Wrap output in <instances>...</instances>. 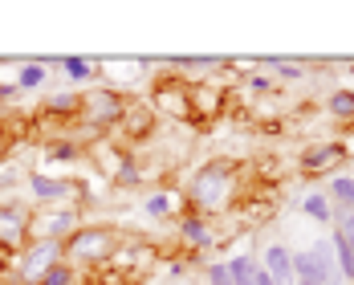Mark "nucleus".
<instances>
[{"label": "nucleus", "mask_w": 354, "mask_h": 285, "mask_svg": "<svg viewBox=\"0 0 354 285\" xmlns=\"http://www.w3.org/2000/svg\"><path fill=\"white\" fill-rule=\"evenodd\" d=\"M45 77H49V70L41 62H29V66H21V73H17V90H41Z\"/></svg>", "instance_id": "16"}, {"label": "nucleus", "mask_w": 354, "mask_h": 285, "mask_svg": "<svg viewBox=\"0 0 354 285\" xmlns=\"http://www.w3.org/2000/svg\"><path fill=\"white\" fill-rule=\"evenodd\" d=\"M37 62H41L45 70H62L70 82H90V77L98 73V62H94V57H77V53H73V57H37Z\"/></svg>", "instance_id": "5"}, {"label": "nucleus", "mask_w": 354, "mask_h": 285, "mask_svg": "<svg viewBox=\"0 0 354 285\" xmlns=\"http://www.w3.org/2000/svg\"><path fill=\"white\" fill-rule=\"evenodd\" d=\"M293 282L306 285H326V273H322V261L310 249H293Z\"/></svg>", "instance_id": "10"}, {"label": "nucleus", "mask_w": 354, "mask_h": 285, "mask_svg": "<svg viewBox=\"0 0 354 285\" xmlns=\"http://www.w3.org/2000/svg\"><path fill=\"white\" fill-rule=\"evenodd\" d=\"M179 237H183L187 245H196V249H208V245H212V232H208V224H204L200 216H187V220L179 224Z\"/></svg>", "instance_id": "14"}, {"label": "nucleus", "mask_w": 354, "mask_h": 285, "mask_svg": "<svg viewBox=\"0 0 354 285\" xmlns=\"http://www.w3.org/2000/svg\"><path fill=\"white\" fill-rule=\"evenodd\" d=\"M346 241H351V249H354V212H338V224H334Z\"/></svg>", "instance_id": "23"}, {"label": "nucleus", "mask_w": 354, "mask_h": 285, "mask_svg": "<svg viewBox=\"0 0 354 285\" xmlns=\"http://www.w3.org/2000/svg\"><path fill=\"white\" fill-rule=\"evenodd\" d=\"M49 159L53 163H70V159H77V147L73 142H57V147H49Z\"/></svg>", "instance_id": "22"}, {"label": "nucleus", "mask_w": 354, "mask_h": 285, "mask_svg": "<svg viewBox=\"0 0 354 285\" xmlns=\"http://www.w3.org/2000/svg\"><path fill=\"white\" fill-rule=\"evenodd\" d=\"M114 249V232L94 228V224H77L70 241H66V261H102Z\"/></svg>", "instance_id": "2"}, {"label": "nucleus", "mask_w": 354, "mask_h": 285, "mask_svg": "<svg viewBox=\"0 0 354 285\" xmlns=\"http://www.w3.org/2000/svg\"><path fill=\"white\" fill-rule=\"evenodd\" d=\"M330 245H334V261H338L342 277H346V285H351L354 282V249H351V241H346L338 228H330Z\"/></svg>", "instance_id": "12"}, {"label": "nucleus", "mask_w": 354, "mask_h": 285, "mask_svg": "<svg viewBox=\"0 0 354 285\" xmlns=\"http://www.w3.org/2000/svg\"><path fill=\"white\" fill-rule=\"evenodd\" d=\"M179 285H196V282H179Z\"/></svg>", "instance_id": "25"}, {"label": "nucleus", "mask_w": 354, "mask_h": 285, "mask_svg": "<svg viewBox=\"0 0 354 285\" xmlns=\"http://www.w3.org/2000/svg\"><path fill=\"white\" fill-rule=\"evenodd\" d=\"M248 90H252V94H273V82H269L265 73H252V77H248Z\"/></svg>", "instance_id": "24"}, {"label": "nucleus", "mask_w": 354, "mask_h": 285, "mask_svg": "<svg viewBox=\"0 0 354 285\" xmlns=\"http://www.w3.org/2000/svg\"><path fill=\"white\" fill-rule=\"evenodd\" d=\"M57 252H66L62 241H33V249L25 252V261H21V277H25V282H41V273L62 261Z\"/></svg>", "instance_id": "4"}, {"label": "nucleus", "mask_w": 354, "mask_h": 285, "mask_svg": "<svg viewBox=\"0 0 354 285\" xmlns=\"http://www.w3.org/2000/svg\"><path fill=\"white\" fill-rule=\"evenodd\" d=\"M70 282H73V269L66 265V261H57V265H49V269L41 273L37 285H70Z\"/></svg>", "instance_id": "19"}, {"label": "nucleus", "mask_w": 354, "mask_h": 285, "mask_svg": "<svg viewBox=\"0 0 354 285\" xmlns=\"http://www.w3.org/2000/svg\"><path fill=\"white\" fill-rule=\"evenodd\" d=\"M257 66H261V70H273V73H281L285 82H297V77L306 73V70H301V66H293L289 57H261Z\"/></svg>", "instance_id": "17"}, {"label": "nucleus", "mask_w": 354, "mask_h": 285, "mask_svg": "<svg viewBox=\"0 0 354 285\" xmlns=\"http://www.w3.org/2000/svg\"><path fill=\"white\" fill-rule=\"evenodd\" d=\"M82 107L90 110V118H94V122L102 127V122H118V118H122V107H127V102H122V98H118L114 90H102L98 98H86Z\"/></svg>", "instance_id": "6"}, {"label": "nucleus", "mask_w": 354, "mask_h": 285, "mask_svg": "<svg viewBox=\"0 0 354 285\" xmlns=\"http://www.w3.org/2000/svg\"><path fill=\"white\" fill-rule=\"evenodd\" d=\"M228 192H232V176L220 163L196 172V179H192V204L196 208H220V204H228Z\"/></svg>", "instance_id": "1"}, {"label": "nucleus", "mask_w": 354, "mask_h": 285, "mask_svg": "<svg viewBox=\"0 0 354 285\" xmlns=\"http://www.w3.org/2000/svg\"><path fill=\"white\" fill-rule=\"evenodd\" d=\"M257 252H236L228 257V273H232V285H252L257 282Z\"/></svg>", "instance_id": "11"}, {"label": "nucleus", "mask_w": 354, "mask_h": 285, "mask_svg": "<svg viewBox=\"0 0 354 285\" xmlns=\"http://www.w3.org/2000/svg\"><path fill=\"white\" fill-rule=\"evenodd\" d=\"M204 277H208V285H232V273H228V261H212Z\"/></svg>", "instance_id": "21"}, {"label": "nucleus", "mask_w": 354, "mask_h": 285, "mask_svg": "<svg viewBox=\"0 0 354 285\" xmlns=\"http://www.w3.org/2000/svg\"><path fill=\"white\" fill-rule=\"evenodd\" d=\"M176 208V196L171 192H151L147 200H142V212L151 216V220H163V216H171Z\"/></svg>", "instance_id": "15"}, {"label": "nucleus", "mask_w": 354, "mask_h": 285, "mask_svg": "<svg viewBox=\"0 0 354 285\" xmlns=\"http://www.w3.org/2000/svg\"><path fill=\"white\" fill-rule=\"evenodd\" d=\"M293 285H306V282H293Z\"/></svg>", "instance_id": "26"}, {"label": "nucleus", "mask_w": 354, "mask_h": 285, "mask_svg": "<svg viewBox=\"0 0 354 285\" xmlns=\"http://www.w3.org/2000/svg\"><path fill=\"white\" fill-rule=\"evenodd\" d=\"M29 232V224H25V216L17 212V208H0V241H21Z\"/></svg>", "instance_id": "13"}, {"label": "nucleus", "mask_w": 354, "mask_h": 285, "mask_svg": "<svg viewBox=\"0 0 354 285\" xmlns=\"http://www.w3.org/2000/svg\"><path fill=\"white\" fill-rule=\"evenodd\" d=\"M342 163V147L338 142H322V147H310L306 155H301V172H330V167H338Z\"/></svg>", "instance_id": "7"}, {"label": "nucleus", "mask_w": 354, "mask_h": 285, "mask_svg": "<svg viewBox=\"0 0 354 285\" xmlns=\"http://www.w3.org/2000/svg\"><path fill=\"white\" fill-rule=\"evenodd\" d=\"M176 62V70H216L220 66V57H171Z\"/></svg>", "instance_id": "20"}, {"label": "nucleus", "mask_w": 354, "mask_h": 285, "mask_svg": "<svg viewBox=\"0 0 354 285\" xmlns=\"http://www.w3.org/2000/svg\"><path fill=\"white\" fill-rule=\"evenodd\" d=\"M257 261H261V269L273 277V285H293V249H289L285 241H269Z\"/></svg>", "instance_id": "3"}, {"label": "nucleus", "mask_w": 354, "mask_h": 285, "mask_svg": "<svg viewBox=\"0 0 354 285\" xmlns=\"http://www.w3.org/2000/svg\"><path fill=\"white\" fill-rule=\"evenodd\" d=\"M326 110H330L334 118H354V90H338V94H330Z\"/></svg>", "instance_id": "18"}, {"label": "nucleus", "mask_w": 354, "mask_h": 285, "mask_svg": "<svg viewBox=\"0 0 354 285\" xmlns=\"http://www.w3.org/2000/svg\"><path fill=\"white\" fill-rule=\"evenodd\" d=\"M297 208L310 216L314 224H334V204H330V196H326V192H318V187H310V192L297 200Z\"/></svg>", "instance_id": "9"}, {"label": "nucleus", "mask_w": 354, "mask_h": 285, "mask_svg": "<svg viewBox=\"0 0 354 285\" xmlns=\"http://www.w3.org/2000/svg\"><path fill=\"white\" fill-rule=\"evenodd\" d=\"M29 192H33L37 200H49V204H66L73 187L66 183V179H49V176H41V172H37V176H29Z\"/></svg>", "instance_id": "8"}]
</instances>
